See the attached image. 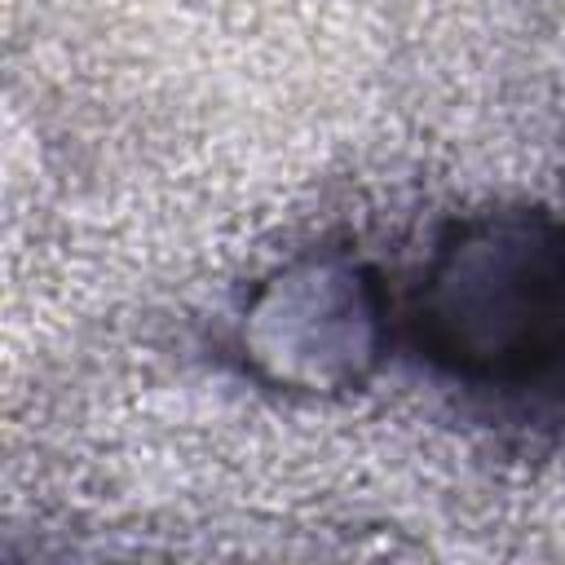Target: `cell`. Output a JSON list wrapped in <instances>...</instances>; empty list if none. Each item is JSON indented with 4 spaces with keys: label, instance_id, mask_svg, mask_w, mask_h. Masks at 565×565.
Here are the masks:
<instances>
[{
    "label": "cell",
    "instance_id": "6da1fadb",
    "mask_svg": "<svg viewBox=\"0 0 565 565\" xmlns=\"http://www.w3.org/2000/svg\"><path fill=\"white\" fill-rule=\"evenodd\" d=\"M419 331L463 375L521 380L565 353V234L539 216L463 230L433 265Z\"/></svg>",
    "mask_w": 565,
    "mask_h": 565
},
{
    "label": "cell",
    "instance_id": "7a4b0ae2",
    "mask_svg": "<svg viewBox=\"0 0 565 565\" xmlns=\"http://www.w3.org/2000/svg\"><path fill=\"white\" fill-rule=\"evenodd\" d=\"M243 344L252 362L278 384H353L380 349V296L353 265H296L256 296Z\"/></svg>",
    "mask_w": 565,
    "mask_h": 565
}]
</instances>
